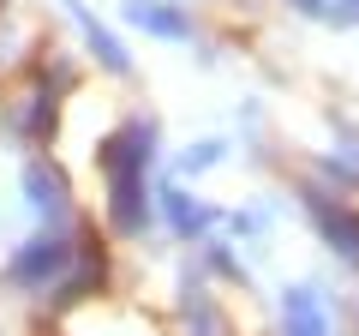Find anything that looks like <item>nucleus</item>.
Wrapping results in <instances>:
<instances>
[{
    "instance_id": "f257e3e1",
    "label": "nucleus",
    "mask_w": 359,
    "mask_h": 336,
    "mask_svg": "<svg viewBox=\"0 0 359 336\" xmlns=\"http://www.w3.org/2000/svg\"><path fill=\"white\" fill-rule=\"evenodd\" d=\"M144 162H150V127H126L120 138L102 144V168H108V186H114V222L120 228H138L144 222Z\"/></svg>"
},
{
    "instance_id": "f03ea898",
    "label": "nucleus",
    "mask_w": 359,
    "mask_h": 336,
    "mask_svg": "<svg viewBox=\"0 0 359 336\" xmlns=\"http://www.w3.org/2000/svg\"><path fill=\"white\" fill-rule=\"evenodd\" d=\"M60 264H66V246H60V240H36L25 259L13 264V276H18V283H36V276H54Z\"/></svg>"
},
{
    "instance_id": "7ed1b4c3",
    "label": "nucleus",
    "mask_w": 359,
    "mask_h": 336,
    "mask_svg": "<svg viewBox=\"0 0 359 336\" xmlns=\"http://www.w3.org/2000/svg\"><path fill=\"white\" fill-rule=\"evenodd\" d=\"M287 336H323V312L311 300V288H294L287 295Z\"/></svg>"
},
{
    "instance_id": "20e7f679",
    "label": "nucleus",
    "mask_w": 359,
    "mask_h": 336,
    "mask_svg": "<svg viewBox=\"0 0 359 336\" xmlns=\"http://www.w3.org/2000/svg\"><path fill=\"white\" fill-rule=\"evenodd\" d=\"M126 18H132V25H144V30H156V37H186V18H180V13L144 6V0H138V6H126Z\"/></svg>"
},
{
    "instance_id": "39448f33",
    "label": "nucleus",
    "mask_w": 359,
    "mask_h": 336,
    "mask_svg": "<svg viewBox=\"0 0 359 336\" xmlns=\"http://www.w3.org/2000/svg\"><path fill=\"white\" fill-rule=\"evenodd\" d=\"M30 193H36V210H60V174H48V168H30Z\"/></svg>"
}]
</instances>
